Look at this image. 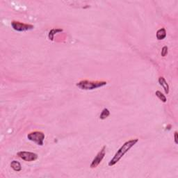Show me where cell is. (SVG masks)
Returning <instances> with one entry per match:
<instances>
[{
  "label": "cell",
  "mask_w": 178,
  "mask_h": 178,
  "mask_svg": "<svg viewBox=\"0 0 178 178\" xmlns=\"http://www.w3.org/2000/svg\"><path fill=\"white\" fill-rule=\"evenodd\" d=\"M44 137H45V136H44V133L39 131H32V132L27 134V138L29 141H33V142L36 143V144L40 146H43Z\"/></svg>",
  "instance_id": "3"
},
{
  "label": "cell",
  "mask_w": 178,
  "mask_h": 178,
  "mask_svg": "<svg viewBox=\"0 0 178 178\" xmlns=\"http://www.w3.org/2000/svg\"><path fill=\"white\" fill-rule=\"evenodd\" d=\"M18 156L22 160L26 161H34L38 159V156L37 154L31 152H26V151H20L18 152Z\"/></svg>",
  "instance_id": "6"
},
{
  "label": "cell",
  "mask_w": 178,
  "mask_h": 178,
  "mask_svg": "<svg viewBox=\"0 0 178 178\" xmlns=\"http://www.w3.org/2000/svg\"><path fill=\"white\" fill-rule=\"evenodd\" d=\"M11 26H12L13 29L15 31H25L31 30L34 28V26L32 24H25V23H22L20 22H18V21H13L11 22Z\"/></svg>",
  "instance_id": "4"
},
{
  "label": "cell",
  "mask_w": 178,
  "mask_h": 178,
  "mask_svg": "<svg viewBox=\"0 0 178 178\" xmlns=\"http://www.w3.org/2000/svg\"><path fill=\"white\" fill-rule=\"evenodd\" d=\"M156 38L159 40H161L166 37V31L164 28H161L156 31Z\"/></svg>",
  "instance_id": "8"
},
{
  "label": "cell",
  "mask_w": 178,
  "mask_h": 178,
  "mask_svg": "<svg viewBox=\"0 0 178 178\" xmlns=\"http://www.w3.org/2000/svg\"><path fill=\"white\" fill-rule=\"evenodd\" d=\"M11 167L13 170H14L15 171H17V172H19V171H22V166H21V164H20V162H18L17 161H11Z\"/></svg>",
  "instance_id": "9"
},
{
  "label": "cell",
  "mask_w": 178,
  "mask_h": 178,
  "mask_svg": "<svg viewBox=\"0 0 178 178\" xmlns=\"http://www.w3.org/2000/svg\"><path fill=\"white\" fill-rule=\"evenodd\" d=\"M158 82H159V84H160L161 86L163 87L164 88L165 93L166 94H169V86L167 82H166V80L164 79V77H160L158 80Z\"/></svg>",
  "instance_id": "7"
},
{
  "label": "cell",
  "mask_w": 178,
  "mask_h": 178,
  "mask_svg": "<svg viewBox=\"0 0 178 178\" xmlns=\"http://www.w3.org/2000/svg\"><path fill=\"white\" fill-rule=\"evenodd\" d=\"M155 95H156V96L161 100V101L163 102H166L167 100H166V96H165L164 94L161 93V91H159V90L156 91Z\"/></svg>",
  "instance_id": "12"
},
{
  "label": "cell",
  "mask_w": 178,
  "mask_h": 178,
  "mask_svg": "<svg viewBox=\"0 0 178 178\" xmlns=\"http://www.w3.org/2000/svg\"><path fill=\"white\" fill-rule=\"evenodd\" d=\"M168 49H169V48H168L167 46H164V47H163L162 49H161V54L162 57H166V56L167 55Z\"/></svg>",
  "instance_id": "13"
},
{
  "label": "cell",
  "mask_w": 178,
  "mask_h": 178,
  "mask_svg": "<svg viewBox=\"0 0 178 178\" xmlns=\"http://www.w3.org/2000/svg\"><path fill=\"white\" fill-rule=\"evenodd\" d=\"M62 31H63V29H52V30H51L49 32L48 37H49V40H54V36L55 35V34H57V33H59V32H62Z\"/></svg>",
  "instance_id": "10"
},
{
  "label": "cell",
  "mask_w": 178,
  "mask_h": 178,
  "mask_svg": "<svg viewBox=\"0 0 178 178\" xmlns=\"http://www.w3.org/2000/svg\"><path fill=\"white\" fill-rule=\"evenodd\" d=\"M109 115H110L109 110L106 108L102 110V111L101 114H100V120L106 119V118H107L109 116Z\"/></svg>",
  "instance_id": "11"
},
{
  "label": "cell",
  "mask_w": 178,
  "mask_h": 178,
  "mask_svg": "<svg viewBox=\"0 0 178 178\" xmlns=\"http://www.w3.org/2000/svg\"><path fill=\"white\" fill-rule=\"evenodd\" d=\"M138 138H134V139H131L129 140V141H126V142L118 149V150L116 152L115 155L113 156V157L110 160L109 162V166H114L115 164H116L117 163L122 159V157H123L134 146H135V145L136 144V143H138Z\"/></svg>",
  "instance_id": "1"
},
{
  "label": "cell",
  "mask_w": 178,
  "mask_h": 178,
  "mask_svg": "<svg viewBox=\"0 0 178 178\" xmlns=\"http://www.w3.org/2000/svg\"><path fill=\"white\" fill-rule=\"evenodd\" d=\"M105 154H106V146H103L102 148L101 149L99 152L97 154V155L95 156V157L94 158L93 161L90 165V167L91 169H95L99 166V164L102 162V159L105 157Z\"/></svg>",
  "instance_id": "5"
},
{
  "label": "cell",
  "mask_w": 178,
  "mask_h": 178,
  "mask_svg": "<svg viewBox=\"0 0 178 178\" xmlns=\"http://www.w3.org/2000/svg\"><path fill=\"white\" fill-rule=\"evenodd\" d=\"M107 82L105 81H88V80H82L80 82L77 83V87L85 90H91L98 88L106 86Z\"/></svg>",
  "instance_id": "2"
},
{
  "label": "cell",
  "mask_w": 178,
  "mask_h": 178,
  "mask_svg": "<svg viewBox=\"0 0 178 178\" xmlns=\"http://www.w3.org/2000/svg\"><path fill=\"white\" fill-rule=\"evenodd\" d=\"M174 136H175V142L176 144H177L178 143V142H177V131H175V132Z\"/></svg>",
  "instance_id": "14"
}]
</instances>
